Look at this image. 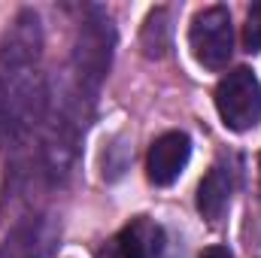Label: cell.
I'll list each match as a JSON object with an SVG mask.
<instances>
[{
	"label": "cell",
	"instance_id": "obj_8",
	"mask_svg": "<svg viewBox=\"0 0 261 258\" xmlns=\"http://www.w3.org/2000/svg\"><path fill=\"white\" fill-rule=\"evenodd\" d=\"M189 158H192V140L182 131L161 134L149 149L146 173H149V179L155 186H173L179 179V173L186 170Z\"/></svg>",
	"mask_w": 261,
	"mask_h": 258
},
{
	"label": "cell",
	"instance_id": "obj_2",
	"mask_svg": "<svg viewBox=\"0 0 261 258\" xmlns=\"http://www.w3.org/2000/svg\"><path fill=\"white\" fill-rule=\"evenodd\" d=\"M49 91L37 70H0V143H21L46 119Z\"/></svg>",
	"mask_w": 261,
	"mask_h": 258
},
{
	"label": "cell",
	"instance_id": "obj_1",
	"mask_svg": "<svg viewBox=\"0 0 261 258\" xmlns=\"http://www.w3.org/2000/svg\"><path fill=\"white\" fill-rule=\"evenodd\" d=\"M113 49H116V28L103 9H91L85 21L79 24L76 43H73V58H70V73H73V88H70V107H76L82 116L91 113L97 91L110 73L113 64Z\"/></svg>",
	"mask_w": 261,
	"mask_h": 258
},
{
	"label": "cell",
	"instance_id": "obj_12",
	"mask_svg": "<svg viewBox=\"0 0 261 258\" xmlns=\"http://www.w3.org/2000/svg\"><path fill=\"white\" fill-rule=\"evenodd\" d=\"M200 258H234V255H231L228 246H210V249L200 252Z\"/></svg>",
	"mask_w": 261,
	"mask_h": 258
},
{
	"label": "cell",
	"instance_id": "obj_11",
	"mask_svg": "<svg viewBox=\"0 0 261 258\" xmlns=\"http://www.w3.org/2000/svg\"><path fill=\"white\" fill-rule=\"evenodd\" d=\"M243 46H246V52H261V3H252L246 12Z\"/></svg>",
	"mask_w": 261,
	"mask_h": 258
},
{
	"label": "cell",
	"instance_id": "obj_7",
	"mask_svg": "<svg viewBox=\"0 0 261 258\" xmlns=\"http://www.w3.org/2000/svg\"><path fill=\"white\" fill-rule=\"evenodd\" d=\"M161 249H164V231L152 219L140 216L125 225L113 240H107L97 249V258H158Z\"/></svg>",
	"mask_w": 261,
	"mask_h": 258
},
{
	"label": "cell",
	"instance_id": "obj_3",
	"mask_svg": "<svg viewBox=\"0 0 261 258\" xmlns=\"http://www.w3.org/2000/svg\"><path fill=\"white\" fill-rule=\"evenodd\" d=\"M216 110L231 131H249L261 122V82L249 67H237L216 85Z\"/></svg>",
	"mask_w": 261,
	"mask_h": 258
},
{
	"label": "cell",
	"instance_id": "obj_6",
	"mask_svg": "<svg viewBox=\"0 0 261 258\" xmlns=\"http://www.w3.org/2000/svg\"><path fill=\"white\" fill-rule=\"evenodd\" d=\"M43 52V31H40V18L24 9L9 31L3 34L0 43V70H37Z\"/></svg>",
	"mask_w": 261,
	"mask_h": 258
},
{
	"label": "cell",
	"instance_id": "obj_10",
	"mask_svg": "<svg viewBox=\"0 0 261 258\" xmlns=\"http://www.w3.org/2000/svg\"><path fill=\"white\" fill-rule=\"evenodd\" d=\"M140 46H143V55L155 58V61H161L170 52V46H173V24H170V12L167 9L149 12V18L143 24V34H140Z\"/></svg>",
	"mask_w": 261,
	"mask_h": 258
},
{
	"label": "cell",
	"instance_id": "obj_9",
	"mask_svg": "<svg viewBox=\"0 0 261 258\" xmlns=\"http://www.w3.org/2000/svg\"><path fill=\"white\" fill-rule=\"evenodd\" d=\"M231 192H234V176L231 167L225 164H213L210 173L200 179L197 186V210L206 222H219L231 203Z\"/></svg>",
	"mask_w": 261,
	"mask_h": 258
},
{
	"label": "cell",
	"instance_id": "obj_5",
	"mask_svg": "<svg viewBox=\"0 0 261 258\" xmlns=\"http://www.w3.org/2000/svg\"><path fill=\"white\" fill-rule=\"evenodd\" d=\"M58 219L46 216V213H34L18 219L9 234L0 243V258H52L58 249Z\"/></svg>",
	"mask_w": 261,
	"mask_h": 258
},
{
	"label": "cell",
	"instance_id": "obj_4",
	"mask_svg": "<svg viewBox=\"0 0 261 258\" xmlns=\"http://www.w3.org/2000/svg\"><path fill=\"white\" fill-rule=\"evenodd\" d=\"M189 46L197 64L206 70H222L228 67L234 55V28H231V12L225 6H210L197 12L189 31Z\"/></svg>",
	"mask_w": 261,
	"mask_h": 258
}]
</instances>
